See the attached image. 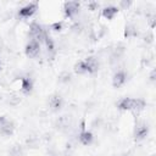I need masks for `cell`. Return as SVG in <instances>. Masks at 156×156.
Masks as SVG:
<instances>
[{"label": "cell", "instance_id": "obj_1", "mask_svg": "<svg viewBox=\"0 0 156 156\" xmlns=\"http://www.w3.org/2000/svg\"><path fill=\"white\" fill-rule=\"evenodd\" d=\"M146 106V102L141 98H123L118 101L117 107L121 111H134L139 112L144 110Z\"/></svg>", "mask_w": 156, "mask_h": 156}, {"label": "cell", "instance_id": "obj_2", "mask_svg": "<svg viewBox=\"0 0 156 156\" xmlns=\"http://www.w3.org/2000/svg\"><path fill=\"white\" fill-rule=\"evenodd\" d=\"M29 34H30V38L32 40H35L38 43H44L45 38H46V32L44 29V27L39 23H35L33 22L30 26H29Z\"/></svg>", "mask_w": 156, "mask_h": 156}, {"label": "cell", "instance_id": "obj_3", "mask_svg": "<svg viewBox=\"0 0 156 156\" xmlns=\"http://www.w3.org/2000/svg\"><path fill=\"white\" fill-rule=\"evenodd\" d=\"M79 7H80V4L78 1H67V2H65V5H63L65 16L68 17V18H73L78 13Z\"/></svg>", "mask_w": 156, "mask_h": 156}, {"label": "cell", "instance_id": "obj_4", "mask_svg": "<svg viewBox=\"0 0 156 156\" xmlns=\"http://www.w3.org/2000/svg\"><path fill=\"white\" fill-rule=\"evenodd\" d=\"M37 9H38L37 2H29V4H27V5H24L23 7L20 9L18 16L22 17V18H29L35 13Z\"/></svg>", "mask_w": 156, "mask_h": 156}, {"label": "cell", "instance_id": "obj_5", "mask_svg": "<svg viewBox=\"0 0 156 156\" xmlns=\"http://www.w3.org/2000/svg\"><path fill=\"white\" fill-rule=\"evenodd\" d=\"M26 55L28 57H37L40 54V43L35 41V40H29V43L26 45Z\"/></svg>", "mask_w": 156, "mask_h": 156}, {"label": "cell", "instance_id": "obj_6", "mask_svg": "<svg viewBox=\"0 0 156 156\" xmlns=\"http://www.w3.org/2000/svg\"><path fill=\"white\" fill-rule=\"evenodd\" d=\"M127 82V73L123 69L117 71L112 77V85L113 88H121Z\"/></svg>", "mask_w": 156, "mask_h": 156}, {"label": "cell", "instance_id": "obj_7", "mask_svg": "<svg viewBox=\"0 0 156 156\" xmlns=\"http://www.w3.org/2000/svg\"><path fill=\"white\" fill-rule=\"evenodd\" d=\"M147 133H149L147 124L146 123H140L134 129V138H135V140H141L147 135Z\"/></svg>", "mask_w": 156, "mask_h": 156}, {"label": "cell", "instance_id": "obj_8", "mask_svg": "<svg viewBox=\"0 0 156 156\" xmlns=\"http://www.w3.org/2000/svg\"><path fill=\"white\" fill-rule=\"evenodd\" d=\"M84 63H85V67H87V71L88 73H95L98 69H99V61L93 57V56H89L87 58L83 60Z\"/></svg>", "mask_w": 156, "mask_h": 156}, {"label": "cell", "instance_id": "obj_9", "mask_svg": "<svg viewBox=\"0 0 156 156\" xmlns=\"http://www.w3.org/2000/svg\"><path fill=\"white\" fill-rule=\"evenodd\" d=\"M21 90L23 94H30L33 90V80L29 77L21 78Z\"/></svg>", "mask_w": 156, "mask_h": 156}, {"label": "cell", "instance_id": "obj_10", "mask_svg": "<svg viewBox=\"0 0 156 156\" xmlns=\"http://www.w3.org/2000/svg\"><path fill=\"white\" fill-rule=\"evenodd\" d=\"M118 11L119 10H118L117 6H112V5L106 6L102 10V17L106 18V20H113L116 17V15L118 13Z\"/></svg>", "mask_w": 156, "mask_h": 156}, {"label": "cell", "instance_id": "obj_11", "mask_svg": "<svg viewBox=\"0 0 156 156\" xmlns=\"http://www.w3.org/2000/svg\"><path fill=\"white\" fill-rule=\"evenodd\" d=\"M79 141H80V144H83V145H90L91 143H93V139H94V135H93V133L90 132V130H85V129H83L80 133H79Z\"/></svg>", "mask_w": 156, "mask_h": 156}, {"label": "cell", "instance_id": "obj_12", "mask_svg": "<svg viewBox=\"0 0 156 156\" xmlns=\"http://www.w3.org/2000/svg\"><path fill=\"white\" fill-rule=\"evenodd\" d=\"M49 106L52 111H58L62 107V98L58 95H52L49 99Z\"/></svg>", "mask_w": 156, "mask_h": 156}, {"label": "cell", "instance_id": "obj_13", "mask_svg": "<svg viewBox=\"0 0 156 156\" xmlns=\"http://www.w3.org/2000/svg\"><path fill=\"white\" fill-rule=\"evenodd\" d=\"M13 130H15V124L10 119L6 118V121L0 127V133L4 134V135H11L13 133Z\"/></svg>", "mask_w": 156, "mask_h": 156}, {"label": "cell", "instance_id": "obj_14", "mask_svg": "<svg viewBox=\"0 0 156 156\" xmlns=\"http://www.w3.org/2000/svg\"><path fill=\"white\" fill-rule=\"evenodd\" d=\"M138 35V29L134 24H128L124 28V37L126 38H134Z\"/></svg>", "mask_w": 156, "mask_h": 156}, {"label": "cell", "instance_id": "obj_15", "mask_svg": "<svg viewBox=\"0 0 156 156\" xmlns=\"http://www.w3.org/2000/svg\"><path fill=\"white\" fill-rule=\"evenodd\" d=\"M73 71H74L77 74H79V76H82V74H87V73H88L87 67H85V63H84L83 60L78 61V62L73 66Z\"/></svg>", "mask_w": 156, "mask_h": 156}, {"label": "cell", "instance_id": "obj_16", "mask_svg": "<svg viewBox=\"0 0 156 156\" xmlns=\"http://www.w3.org/2000/svg\"><path fill=\"white\" fill-rule=\"evenodd\" d=\"M44 44H45V46H46L48 52H54V50H55V44H54V40H52L49 35H46V38H45V40H44Z\"/></svg>", "mask_w": 156, "mask_h": 156}, {"label": "cell", "instance_id": "obj_17", "mask_svg": "<svg viewBox=\"0 0 156 156\" xmlns=\"http://www.w3.org/2000/svg\"><path fill=\"white\" fill-rule=\"evenodd\" d=\"M62 22H54L52 24H50V29L54 30V32H61L62 30Z\"/></svg>", "mask_w": 156, "mask_h": 156}, {"label": "cell", "instance_id": "obj_18", "mask_svg": "<svg viewBox=\"0 0 156 156\" xmlns=\"http://www.w3.org/2000/svg\"><path fill=\"white\" fill-rule=\"evenodd\" d=\"M129 5H132L130 1H121V2H119V6H121V7H128Z\"/></svg>", "mask_w": 156, "mask_h": 156}, {"label": "cell", "instance_id": "obj_19", "mask_svg": "<svg viewBox=\"0 0 156 156\" xmlns=\"http://www.w3.org/2000/svg\"><path fill=\"white\" fill-rule=\"evenodd\" d=\"M0 68H1V61H0Z\"/></svg>", "mask_w": 156, "mask_h": 156}]
</instances>
